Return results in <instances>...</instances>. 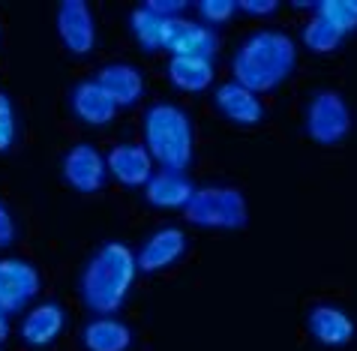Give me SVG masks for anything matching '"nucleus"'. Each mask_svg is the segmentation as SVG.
Masks as SVG:
<instances>
[{
  "label": "nucleus",
  "mask_w": 357,
  "mask_h": 351,
  "mask_svg": "<svg viewBox=\"0 0 357 351\" xmlns=\"http://www.w3.org/2000/svg\"><path fill=\"white\" fill-rule=\"evenodd\" d=\"M61 174L75 193H99L108 177V168H105V156L99 154L93 144H73L63 154V163H61Z\"/></svg>",
  "instance_id": "8"
},
{
  "label": "nucleus",
  "mask_w": 357,
  "mask_h": 351,
  "mask_svg": "<svg viewBox=\"0 0 357 351\" xmlns=\"http://www.w3.org/2000/svg\"><path fill=\"white\" fill-rule=\"evenodd\" d=\"M96 84L105 90V96L112 99L117 108L135 105L144 94V75H142V69L132 64H105L96 75Z\"/></svg>",
  "instance_id": "12"
},
{
  "label": "nucleus",
  "mask_w": 357,
  "mask_h": 351,
  "mask_svg": "<svg viewBox=\"0 0 357 351\" xmlns=\"http://www.w3.org/2000/svg\"><path fill=\"white\" fill-rule=\"evenodd\" d=\"M69 103H73V114L87 126H108L117 114V105L105 96V90L96 84V78L78 82L69 94Z\"/></svg>",
  "instance_id": "16"
},
{
  "label": "nucleus",
  "mask_w": 357,
  "mask_h": 351,
  "mask_svg": "<svg viewBox=\"0 0 357 351\" xmlns=\"http://www.w3.org/2000/svg\"><path fill=\"white\" fill-rule=\"evenodd\" d=\"M130 27H132V36L138 39V45H142L144 52H160V48H162V39H165V18L153 15L144 3L132 9Z\"/></svg>",
  "instance_id": "20"
},
{
  "label": "nucleus",
  "mask_w": 357,
  "mask_h": 351,
  "mask_svg": "<svg viewBox=\"0 0 357 351\" xmlns=\"http://www.w3.org/2000/svg\"><path fill=\"white\" fill-rule=\"evenodd\" d=\"M306 327H310L315 343H321L327 348H342L354 339V322L340 306H331V304L315 306L310 318H306Z\"/></svg>",
  "instance_id": "15"
},
{
  "label": "nucleus",
  "mask_w": 357,
  "mask_h": 351,
  "mask_svg": "<svg viewBox=\"0 0 357 351\" xmlns=\"http://www.w3.org/2000/svg\"><path fill=\"white\" fill-rule=\"evenodd\" d=\"M144 129V144L153 163L162 165V172H186L192 163L195 150V133L192 120L174 103H153L144 112L142 120Z\"/></svg>",
  "instance_id": "3"
},
{
  "label": "nucleus",
  "mask_w": 357,
  "mask_h": 351,
  "mask_svg": "<svg viewBox=\"0 0 357 351\" xmlns=\"http://www.w3.org/2000/svg\"><path fill=\"white\" fill-rule=\"evenodd\" d=\"M6 336H9V315L0 313V345L6 343Z\"/></svg>",
  "instance_id": "28"
},
{
  "label": "nucleus",
  "mask_w": 357,
  "mask_h": 351,
  "mask_svg": "<svg viewBox=\"0 0 357 351\" xmlns=\"http://www.w3.org/2000/svg\"><path fill=\"white\" fill-rule=\"evenodd\" d=\"M162 52H172V57H204V60H213V54H216V33L207 24H195V22H190V18H183V15L165 18Z\"/></svg>",
  "instance_id": "7"
},
{
  "label": "nucleus",
  "mask_w": 357,
  "mask_h": 351,
  "mask_svg": "<svg viewBox=\"0 0 357 351\" xmlns=\"http://www.w3.org/2000/svg\"><path fill=\"white\" fill-rule=\"evenodd\" d=\"M213 103L222 112V117H228L237 126H255V124H261V120H264L261 99L255 96L252 90L241 87L237 82H225V84L216 87Z\"/></svg>",
  "instance_id": "13"
},
{
  "label": "nucleus",
  "mask_w": 357,
  "mask_h": 351,
  "mask_svg": "<svg viewBox=\"0 0 357 351\" xmlns=\"http://www.w3.org/2000/svg\"><path fill=\"white\" fill-rule=\"evenodd\" d=\"M297 66V45L282 30H255L231 57L234 82L255 96L280 87Z\"/></svg>",
  "instance_id": "1"
},
{
  "label": "nucleus",
  "mask_w": 357,
  "mask_h": 351,
  "mask_svg": "<svg viewBox=\"0 0 357 351\" xmlns=\"http://www.w3.org/2000/svg\"><path fill=\"white\" fill-rule=\"evenodd\" d=\"M82 345L87 351H126L132 345V330L114 315H96L82 330Z\"/></svg>",
  "instance_id": "18"
},
{
  "label": "nucleus",
  "mask_w": 357,
  "mask_h": 351,
  "mask_svg": "<svg viewBox=\"0 0 357 351\" xmlns=\"http://www.w3.org/2000/svg\"><path fill=\"white\" fill-rule=\"evenodd\" d=\"M144 6L160 18H177L186 9V0H151V3H144Z\"/></svg>",
  "instance_id": "25"
},
{
  "label": "nucleus",
  "mask_w": 357,
  "mask_h": 351,
  "mask_svg": "<svg viewBox=\"0 0 357 351\" xmlns=\"http://www.w3.org/2000/svg\"><path fill=\"white\" fill-rule=\"evenodd\" d=\"M57 33H61L63 45L73 54L84 57L93 52L96 45V24H93V13L84 0H63L57 6Z\"/></svg>",
  "instance_id": "9"
},
{
  "label": "nucleus",
  "mask_w": 357,
  "mask_h": 351,
  "mask_svg": "<svg viewBox=\"0 0 357 351\" xmlns=\"http://www.w3.org/2000/svg\"><path fill=\"white\" fill-rule=\"evenodd\" d=\"M105 168L117 184L123 186H147V180L153 177V159L142 144H117L108 150Z\"/></svg>",
  "instance_id": "11"
},
{
  "label": "nucleus",
  "mask_w": 357,
  "mask_h": 351,
  "mask_svg": "<svg viewBox=\"0 0 357 351\" xmlns=\"http://www.w3.org/2000/svg\"><path fill=\"white\" fill-rule=\"evenodd\" d=\"M168 82L174 87L186 90V94H202L213 84V60H204V57H172L168 60Z\"/></svg>",
  "instance_id": "19"
},
{
  "label": "nucleus",
  "mask_w": 357,
  "mask_h": 351,
  "mask_svg": "<svg viewBox=\"0 0 357 351\" xmlns=\"http://www.w3.org/2000/svg\"><path fill=\"white\" fill-rule=\"evenodd\" d=\"M351 3H354V9H357V0H351Z\"/></svg>",
  "instance_id": "29"
},
{
  "label": "nucleus",
  "mask_w": 357,
  "mask_h": 351,
  "mask_svg": "<svg viewBox=\"0 0 357 351\" xmlns=\"http://www.w3.org/2000/svg\"><path fill=\"white\" fill-rule=\"evenodd\" d=\"M15 142V108L3 90H0V154H6Z\"/></svg>",
  "instance_id": "23"
},
{
  "label": "nucleus",
  "mask_w": 357,
  "mask_h": 351,
  "mask_svg": "<svg viewBox=\"0 0 357 351\" xmlns=\"http://www.w3.org/2000/svg\"><path fill=\"white\" fill-rule=\"evenodd\" d=\"M183 253H186V234L181 228L168 225L144 240V246L138 249V255H135V267L142 270V274H160V270L172 267Z\"/></svg>",
  "instance_id": "10"
},
{
  "label": "nucleus",
  "mask_w": 357,
  "mask_h": 351,
  "mask_svg": "<svg viewBox=\"0 0 357 351\" xmlns=\"http://www.w3.org/2000/svg\"><path fill=\"white\" fill-rule=\"evenodd\" d=\"M138 274L135 253L126 244H102L82 274V300L96 315L121 309Z\"/></svg>",
  "instance_id": "2"
},
{
  "label": "nucleus",
  "mask_w": 357,
  "mask_h": 351,
  "mask_svg": "<svg viewBox=\"0 0 357 351\" xmlns=\"http://www.w3.org/2000/svg\"><path fill=\"white\" fill-rule=\"evenodd\" d=\"M195 9H198V15H202L207 24H222L237 13V3L234 0H202Z\"/></svg>",
  "instance_id": "24"
},
{
  "label": "nucleus",
  "mask_w": 357,
  "mask_h": 351,
  "mask_svg": "<svg viewBox=\"0 0 357 351\" xmlns=\"http://www.w3.org/2000/svg\"><path fill=\"white\" fill-rule=\"evenodd\" d=\"M36 294L39 270L24 258H0V313H22Z\"/></svg>",
  "instance_id": "6"
},
{
  "label": "nucleus",
  "mask_w": 357,
  "mask_h": 351,
  "mask_svg": "<svg viewBox=\"0 0 357 351\" xmlns=\"http://www.w3.org/2000/svg\"><path fill=\"white\" fill-rule=\"evenodd\" d=\"M15 244V219L9 214V207L0 202V249Z\"/></svg>",
  "instance_id": "26"
},
{
  "label": "nucleus",
  "mask_w": 357,
  "mask_h": 351,
  "mask_svg": "<svg viewBox=\"0 0 357 351\" xmlns=\"http://www.w3.org/2000/svg\"><path fill=\"white\" fill-rule=\"evenodd\" d=\"M192 193H195V186L181 172H160L147 180V186H144V198L153 207H162V210H174V207L183 210L186 202L192 198Z\"/></svg>",
  "instance_id": "17"
},
{
  "label": "nucleus",
  "mask_w": 357,
  "mask_h": 351,
  "mask_svg": "<svg viewBox=\"0 0 357 351\" xmlns=\"http://www.w3.org/2000/svg\"><path fill=\"white\" fill-rule=\"evenodd\" d=\"M63 330V309L61 304H36L33 309H27L22 327H18V336H22L24 345L31 348H48L61 336Z\"/></svg>",
  "instance_id": "14"
},
{
  "label": "nucleus",
  "mask_w": 357,
  "mask_h": 351,
  "mask_svg": "<svg viewBox=\"0 0 357 351\" xmlns=\"http://www.w3.org/2000/svg\"><path fill=\"white\" fill-rule=\"evenodd\" d=\"M237 9H241V13H250V15H271V13L280 9V3H276V0H264V3H255V0H241Z\"/></svg>",
  "instance_id": "27"
},
{
  "label": "nucleus",
  "mask_w": 357,
  "mask_h": 351,
  "mask_svg": "<svg viewBox=\"0 0 357 351\" xmlns=\"http://www.w3.org/2000/svg\"><path fill=\"white\" fill-rule=\"evenodd\" d=\"M312 15L324 18V22L340 30L342 36L357 30V9H354L351 0H321V3H315Z\"/></svg>",
  "instance_id": "22"
},
{
  "label": "nucleus",
  "mask_w": 357,
  "mask_h": 351,
  "mask_svg": "<svg viewBox=\"0 0 357 351\" xmlns=\"http://www.w3.org/2000/svg\"><path fill=\"white\" fill-rule=\"evenodd\" d=\"M183 219L202 228H243L250 204L234 186H198L183 207Z\"/></svg>",
  "instance_id": "4"
},
{
  "label": "nucleus",
  "mask_w": 357,
  "mask_h": 351,
  "mask_svg": "<svg viewBox=\"0 0 357 351\" xmlns=\"http://www.w3.org/2000/svg\"><path fill=\"white\" fill-rule=\"evenodd\" d=\"M303 126L312 142H319L324 147L340 144L351 129V108L345 103V96L340 90H319V94H312V99L306 103Z\"/></svg>",
  "instance_id": "5"
},
{
  "label": "nucleus",
  "mask_w": 357,
  "mask_h": 351,
  "mask_svg": "<svg viewBox=\"0 0 357 351\" xmlns=\"http://www.w3.org/2000/svg\"><path fill=\"white\" fill-rule=\"evenodd\" d=\"M303 45L310 48V52H315V54H327V52H336V45L342 43V33L336 27H331L324 22V18H319V15H312L310 22L303 24Z\"/></svg>",
  "instance_id": "21"
}]
</instances>
